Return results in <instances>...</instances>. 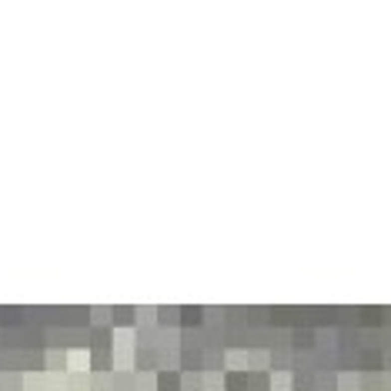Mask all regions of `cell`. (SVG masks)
Returning a JSON list of instances; mask_svg holds the SVG:
<instances>
[{
    "instance_id": "6da1fadb",
    "label": "cell",
    "mask_w": 391,
    "mask_h": 391,
    "mask_svg": "<svg viewBox=\"0 0 391 391\" xmlns=\"http://www.w3.org/2000/svg\"><path fill=\"white\" fill-rule=\"evenodd\" d=\"M274 388H288V375H278L274 378Z\"/></svg>"
}]
</instances>
